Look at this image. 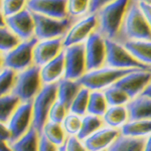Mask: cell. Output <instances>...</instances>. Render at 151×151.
<instances>
[{"mask_svg": "<svg viewBox=\"0 0 151 151\" xmlns=\"http://www.w3.org/2000/svg\"><path fill=\"white\" fill-rule=\"evenodd\" d=\"M82 89L79 81L69 79H62L58 83V100L70 109L73 101Z\"/></svg>", "mask_w": 151, "mask_h": 151, "instance_id": "7402d4cb", "label": "cell"}, {"mask_svg": "<svg viewBox=\"0 0 151 151\" xmlns=\"http://www.w3.org/2000/svg\"><path fill=\"white\" fill-rule=\"evenodd\" d=\"M64 50V37L38 40L33 50V65L40 68L43 67L60 55Z\"/></svg>", "mask_w": 151, "mask_h": 151, "instance_id": "2e32d148", "label": "cell"}, {"mask_svg": "<svg viewBox=\"0 0 151 151\" xmlns=\"http://www.w3.org/2000/svg\"><path fill=\"white\" fill-rule=\"evenodd\" d=\"M38 40L33 37L21 41L11 52L2 55V67L20 73L33 65V50Z\"/></svg>", "mask_w": 151, "mask_h": 151, "instance_id": "ba28073f", "label": "cell"}, {"mask_svg": "<svg viewBox=\"0 0 151 151\" xmlns=\"http://www.w3.org/2000/svg\"><path fill=\"white\" fill-rule=\"evenodd\" d=\"M21 41L22 40L7 26H1V29H0V50H1L2 55L11 52Z\"/></svg>", "mask_w": 151, "mask_h": 151, "instance_id": "f546056e", "label": "cell"}, {"mask_svg": "<svg viewBox=\"0 0 151 151\" xmlns=\"http://www.w3.org/2000/svg\"><path fill=\"white\" fill-rule=\"evenodd\" d=\"M120 136V130L104 126L83 142L88 151H108L109 148Z\"/></svg>", "mask_w": 151, "mask_h": 151, "instance_id": "e0dca14e", "label": "cell"}, {"mask_svg": "<svg viewBox=\"0 0 151 151\" xmlns=\"http://www.w3.org/2000/svg\"><path fill=\"white\" fill-rule=\"evenodd\" d=\"M22 102L15 95L8 94L1 96L0 99V121L1 123H7L16 109Z\"/></svg>", "mask_w": 151, "mask_h": 151, "instance_id": "83f0119b", "label": "cell"}, {"mask_svg": "<svg viewBox=\"0 0 151 151\" xmlns=\"http://www.w3.org/2000/svg\"><path fill=\"white\" fill-rule=\"evenodd\" d=\"M109 108L108 102L103 91H91L88 105V114L98 117H103Z\"/></svg>", "mask_w": 151, "mask_h": 151, "instance_id": "4316f807", "label": "cell"}, {"mask_svg": "<svg viewBox=\"0 0 151 151\" xmlns=\"http://www.w3.org/2000/svg\"><path fill=\"white\" fill-rule=\"evenodd\" d=\"M130 0H115L97 12L98 32L106 40H116L119 36Z\"/></svg>", "mask_w": 151, "mask_h": 151, "instance_id": "6da1fadb", "label": "cell"}, {"mask_svg": "<svg viewBox=\"0 0 151 151\" xmlns=\"http://www.w3.org/2000/svg\"><path fill=\"white\" fill-rule=\"evenodd\" d=\"M103 92L109 106H127L131 101L128 95L116 86H112Z\"/></svg>", "mask_w": 151, "mask_h": 151, "instance_id": "1f68e13d", "label": "cell"}, {"mask_svg": "<svg viewBox=\"0 0 151 151\" xmlns=\"http://www.w3.org/2000/svg\"><path fill=\"white\" fill-rule=\"evenodd\" d=\"M12 133V142L21 138L32 127V104L22 102L6 123Z\"/></svg>", "mask_w": 151, "mask_h": 151, "instance_id": "4fadbf2b", "label": "cell"}, {"mask_svg": "<svg viewBox=\"0 0 151 151\" xmlns=\"http://www.w3.org/2000/svg\"><path fill=\"white\" fill-rule=\"evenodd\" d=\"M17 72L9 69V68H1V74H0L1 96L12 93V90L15 86L16 79H17Z\"/></svg>", "mask_w": 151, "mask_h": 151, "instance_id": "d6a6232c", "label": "cell"}, {"mask_svg": "<svg viewBox=\"0 0 151 151\" xmlns=\"http://www.w3.org/2000/svg\"><path fill=\"white\" fill-rule=\"evenodd\" d=\"M57 145L52 144L50 141H48L42 134H40V144H38V151H58Z\"/></svg>", "mask_w": 151, "mask_h": 151, "instance_id": "ab89813d", "label": "cell"}, {"mask_svg": "<svg viewBox=\"0 0 151 151\" xmlns=\"http://www.w3.org/2000/svg\"><path fill=\"white\" fill-rule=\"evenodd\" d=\"M65 151H88L84 142L77 136H70L65 142Z\"/></svg>", "mask_w": 151, "mask_h": 151, "instance_id": "74e56055", "label": "cell"}, {"mask_svg": "<svg viewBox=\"0 0 151 151\" xmlns=\"http://www.w3.org/2000/svg\"><path fill=\"white\" fill-rule=\"evenodd\" d=\"M135 70L137 69L120 70L105 65L100 69L87 72L79 80V83L82 87L90 91H105L106 89L115 85L124 76Z\"/></svg>", "mask_w": 151, "mask_h": 151, "instance_id": "3957f363", "label": "cell"}, {"mask_svg": "<svg viewBox=\"0 0 151 151\" xmlns=\"http://www.w3.org/2000/svg\"><path fill=\"white\" fill-rule=\"evenodd\" d=\"M40 133L31 127L21 138L10 143L13 151H38Z\"/></svg>", "mask_w": 151, "mask_h": 151, "instance_id": "cb8c5ba5", "label": "cell"}, {"mask_svg": "<svg viewBox=\"0 0 151 151\" xmlns=\"http://www.w3.org/2000/svg\"><path fill=\"white\" fill-rule=\"evenodd\" d=\"M144 151H151V135L145 139L144 143Z\"/></svg>", "mask_w": 151, "mask_h": 151, "instance_id": "7bdbcfd3", "label": "cell"}, {"mask_svg": "<svg viewBox=\"0 0 151 151\" xmlns=\"http://www.w3.org/2000/svg\"><path fill=\"white\" fill-rule=\"evenodd\" d=\"M40 134H42L48 141H50L52 144L57 145L58 147L65 145L68 137H69L62 124L53 123L50 121H47V124L43 126Z\"/></svg>", "mask_w": 151, "mask_h": 151, "instance_id": "d4e9b609", "label": "cell"}, {"mask_svg": "<svg viewBox=\"0 0 151 151\" xmlns=\"http://www.w3.org/2000/svg\"><path fill=\"white\" fill-rule=\"evenodd\" d=\"M83 117L74 114L72 112H69V114L65 118L64 122L62 123L65 133L69 136H78L80 130H81Z\"/></svg>", "mask_w": 151, "mask_h": 151, "instance_id": "836d02e7", "label": "cell"}, {"mask_svg": "<svg viewBox=\"0 0 151 151\" xmlns=\"http://www.w3.org/2000/svg\"><path fill=\"white\" fill-rule=\"evenodd\" d=\"M27 1L28 0H2V17L7 18L23 10L24 6L27 4Z\"/></svg>", "mask_w": 151, "mask_h": 151, "instance_id": "e575fe53", "label": "cell"}, {"mask_svg": "<svg viewBox=\"0 0 151 151\" xmlns=\"http://www.w3.org/2000/svg\"><path fill=\"white\" fill-rule=\"evenodd\" d=\"M58 99V83L57 84L43 85L35 99L32 104V127L41 133L43 126L48 121V113Z\"/></svg>", "mask_w": 151, "mask_h": 151, "instance_id": "277c9868", "label": "cell"}, {"mask_svg": "<svg viewBox=\"0 0 151 151\" xmlns=\"http://www.w3.org/2000/svg\"><path fill=\"white\" fill-rule=\"evenodd\" d=\"M102 118L105 126L120 131L130 120L127 106H109Z\"/></svg>", "mask_w": 151, "mask_h": 151, "instance_id": "d6986e66", "label": "cell"}, {"mask_svg": "<svg viewBox=\"0 0 151 151\" xmlns=\"http://www.w3.org/2000/svg\"><path fill=\"white\" fill-rule=\"evenodd\" d=\"M138 4H139L140 9L142 10L146 20H147L148 24H149L151 27V4L145 3V2H140V3H138Z\"/></svg>", "mask_w": 151, "mask_h": 151, "instance_id": "b9f144b4", "label": "cell"}, {"mask_svg": "<svg viewBox=\"0 0 151 151\" xmlns=\"http://www.w3.org/2000/svg\"><path fill=\"white\" fill-rule=\"evenodd\" d=\"M65 52H63L55 58L40 68V77L42 84H57L65 78Z\"/></svg>", "mask_w": 151, "mask_h": 151, "instance_id": "ac0fdd59", "label": "cell"}, {"mask_svg": "<svg viewBox=\"0 0 151 151\" xmlns=\"http://www.w3.org/2000/svg\"><path fill=\"white\" fill-rule=\"evenodd\" d=\"M91 0H68V14L80 16L89 12Z\"/></svg>", "mask_w": 151, "mask_h": 151, "instance_id": "8d00e7d4", "label": "cell"}, {"mask_svg": "<svg viewBox=\"0 0 151 151\" xmlns=\"http://www.w3.org/2000/svg\"><path fill=\"white\" fill-rule=\"evenodd\" d=\"M4 20L7 27L13 31L22 41L35 37V19L31 11H29L26 7L18 13L4 18Z\"/></svg>", "mask_w": 151, "mask_h": 151, "instance_id": "5bb4252c", "label": "cell"}, {"mask_svg": "<svg viewBox=\"0 0 151 151\" xmlns=\"http://www.w3.org/2000/svg\"><path fill=\"white\" fill-rule=\"evenodd\" d=\"M122 43L138 62L151 68V40H127Z\"/></svg>", "mask_w": 151, "mask_h": 151, "instance_id": "44dd1931", "label": "cell"}, {"mask_svg": "<svg viewBox=\"0 0 151 151\" xmlns=\"http://www.w3.org/2000/svg\"><path fill=\"white\" fill-rule=\"evenodd\" d=\"M133 1L137 2V3H140V2H145V3H150L151 4V0H133Z\"/></svg>", "mask_w": 151, "mask_h": 151, "instance_id": "bcb514c9", "label": "cell"}, {"mask_svg": "<svg viewBox=\"0 0 151 151\" xmlns=\"http://www.w3.org/2000/svg\"><path fill=\"white\" fill-rule=\"evenodd\" d=\"M42 87L40 68L33 65L28 69L18 73L15 86L11 94L15 95L21 102H31L40 93Z\"/></svg>", "mask_w": 151, "mask_h": 151, "instance_id": "5b68a950", "label": "cell"}, {"mask_svg": "<svg viewBox=\"0 0 151 151\" xmlns=\"http://www.w3.org/2000/svg\"><path fill=\"white\" fill-rule=\"evenodd\" d=\"M151 83V70H135L121 78L113 86L121 89L129 96L131 100L137 98L144 92Z\"/></svg>", "mask_w": 151, "mask_h": 151, "instance_id": "8fae6325", "label": "cell"}, {"mask_svg": "<svg viewBox=\"0 0 151 151\" xmlns=\"http://www.w3.org/2000/svg\"><path fill=\"white\" fill-rule=\"evenodd\" d=\"M145 139L132 138L121 135L108 151H144Z\"/></svg>", "mask_w": 151, "mask_h": 151, "instance_id": "f1b7e54d", "label": "cell"}, {"mask_svg": "<svg viewBox=\"0 0 151 151\" xmlns=\"http://www.w3.org/2000/svg\"><path fill=\"white\" fill-rule=\"evenodd\" d=\"M127 108L130 120H151V98L149 97L141 95L131 100Z\"/></svg>", "mask_w": 151, "mask_h": 151, "instance_id": "ffe728a7", "label": "cell"}, {"mask_svg": "<svg viewBox=\"0 0 151 151\" xmlns=\"http://www.w3.org/2000/svg\"><path fill=\"white\" fill-rule=\"evenodd\" d=\"M69 112L70 109L57 99V101L53 103L50 110V113H48V121L62 124L67 115L69 114Z\"/></svg>", "mask_w": 151, "mask_h": 151, "instance_id": "d590c367", "label": "cell"}, {"mask_svg": "<svg viewBox=\"0 0 151 151\" xmlns=\"http://www.w3.org/2000/svg\"><path fill=\"white\" fill-rule=\"evenodd\" d=\"M0 151H13V149L11 148L9 143L1 142V149H0Z\"/></svg>", "mask_w": 151, "mask_h": 151, "instance_id": "ee69618b", "label": "cell"}, {"mask_svg": "<svg viewBox=\"0 0 151 151\" xmlns=\"http://www.w3.org/2000/svg\"><path fill=\"white\" fill-rule=\"evenodd\" d=\"M58 151H65V145H63L58 148Z\"/></svg>", "mask_w": 151, "mask_h": 151, "instance_id": "7dc6e473", "label": "cell"}, {"mask_svg": "<svg viewBox=\"0 0 151 151\" xmlns=\"http://www.w3.org/2000/svg\"><path fill=\"white\" fill-rule=\"evenodd\" d=\"M127 40H151V27L137 2L130 0L120 33ZM123 41V42H124Z\"/></svg>", "mask_w": 151, "mask_h": 151, "instance_id": "7a4b0ae2", "label": "cell"}, {"mask_svg": "<svg viewBox=\"0 0 151 151\" xmlns=\"http://www.w3.org/2000/svg\"><path fill=\"white\" fill-rule=\"evenodd\" d=\"M26 8L33 13L55 19L68 17V0H28Z\"/></svg>", "mask_w": 151, "mask_h": 151, "instance_id": "9a60e30c", "label": "cell"}, {"mask_svg": "<svg viewBox=\"0 0 151 151\" xmlns=\"http://www.w3.org/2000/svg\"><path fill=\"white\" fill-rule=\"evenodd\" d=\"M115 1V0H91L90 2V9L89 13L90 14H95L97 13L99 10H101L104 6L108 5L109 3Z\"/></svg>", "mask_w": 151, "mask_h": 151, "instance_id": "f35d334b", "label": "cell"}, {"mask_svg": "<svg viewBox=\"0 0 151 151\" xmlns=\"http://www.w3.org/2000/svg\"><path fill=\"white\" fill-rule=\"evenodd\" d=\"M121 135L146 139L151 135V120H130L121 129Z\"/></svg>", "mask_w": 151, "mask_h": 151, "instance_id": "603a6c76", "label": "cell"}, {"mask_svg": "<svg viewBox=\"0 0 151 151\" xmlns=\"http://www.w3.org/2000/svg\"><path fill=\"white\" fill-rule=\"evenodd\" d=\"M104 126H105V124H104V121L102 117L87 114V115H85L83 117L81 130H80L77 137L79 138L80 140L84 141L85 139H87L88 137H90L92 134H94L96 131H98L99 129L104 127Z\"/></svg>", "mask_w": 151, "mask_h": 151, "instance_id": "484cf974", "label": "cell"}, {"mask_svg": "<svg viewBox=\"0 0 151 151\" xmlns=\"http://www.w3.org/2000/svg\"><path fill=\"white\" fill-rule=\"evenodd\" d=\"M0 138L1 142H6L9 144L12 143V133L5 123L0 124Z\"/></svg>", "mask_w": 151, "mask_h": 151, "instance_id": "60d3db41", "label": "cell"}, {"mask_svg": "<svg viewBox=\"0 0 151 151\" xmlns=\"http://www.w3.org/2000/svg\"><path fill=\"white\" fill-rule=\"evenodd\" d=\"M106 64L107 67L120 70H149L151 68L141 64L125 48L122 42L116 40H106Z\"/></svg>", "mask_w": 151, "mask_h": 151, "instance_id": "8992f818", "label": "cell"}, {"mask_svg": "<svg viewBox=\"0 0 151 151\" xmlns=\"http://www.w3.org/2000/svg\"><path fill=\"white\" fill-rule=\"evenodd\" d=\"M96 28H98V16L96 13L90 14L70 28L64 36V47H69L75 45L85 43L89 36L97 31Z\"/></svg>", "mask_w": 151, "mask_h": 151, "instance_id": "7c38bea8", "label": "cell"}, {"mask_svg": "<svg viewBox=\"0 0 151 151\" xmlns=\"http://www.w3.org/2000/svg\"><path fill=\"white\" fill-rule=\"evenodd\" d=\"M32 13L35 19V37L38 40H53L63 37L72 27V19L70 17L64 19H55L38 13Z\"/></svg>", "mask_w": 151, "mask_h": 151, "instance_id": "52a82bcc", "label": "cell"}, {"mask_svg": "<svg viewBox=\"0 0 151 151\" xmlns=\"http://www.w3.org/2000/svg\"><path fill=\"white\" fill-rule=\"evenodd\" d=\"M87 72L105 67L106 64V38L98 31H95L85 42Z\"/></svg>", "mask_w": 151, "mask_h": 151, "instance_id": "30bf717a", "label": "cell"}, {"mask_svg": "<svg viewBox=\"0 0 151 151\" xmlns=\"http://www.w3.org/2000/svg\"><path fill=\"white\" fill-rule=\"evenodd\" d=\"M91 91L86 89V88L82 87L80 90L79 94L73 101L72 105L70 107V112L77 115L84 117L88 114V105H89V98Z\"/></svg>", "mask_w": 151, "mask_h": 151, "instance_id": "4dcf8cb0", "label": "cell"}, {"mask_svg": "<svg viewBox=\"0 0 151 151\" xmlns=\"http://www.w3.org/2000/svg\"><path fill=\"white\" fill-rule=\"evenodd\" d=\"M141 96V95H140ZM142 96H146V97H149L151 98V83L147 86V88L144 90V92L142 93Z\"/></svg>", "mask_w": 151, "mask_h": 151, "instance_id": "f6af8a7d", "label": "cell"}, {"mask_svg": "<svg viewBox=\"0 0 151 151\" xmlns=\"http://www.w3.org/2000/svg\"><path fill=\"white\" fill-rule=\"evenodd\" d=\"M65 78L79 81L87 73L85 43L65 47Z\"/></svg>", "mask_w": 151, "mask_h": 151, "instance_id": "9c48e42d", "label": "cell"}]
</instances>
